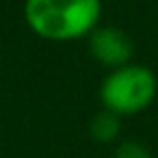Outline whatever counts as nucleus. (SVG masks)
Masks as SVG:
<instances>
[{"label":"nucleus","mask_w":158,"mask_h":158,"mask_svg":"<svg viewBox=\"0 0 158 158\" xmlns=\"http://www.w3.org/2000/svg\"><path fill=\"white\" fill-rule=\"evenodd\" d=\"M102 15V0H26L24 20L31 31L50 41H72L91 35Z\"/></svg>","instance_id":"f257e3e1"},{"label":"nucleus","mask_w":158,"mask_h":158,"mask_svg":"<svg viewBox=\"0 0 158 158\" xmlns=\"http://www.w3.org/2000/svg\"><path fill=\"white\" fill-rule=\"evenodd\" d=\"M156 93V74L149 67L134 63L110 69V74L102 80L100 87V100L104 104V110H110L117 117L136 115L145 110L154 102Z\"/></svg>","instance_id":"f03ea898"},{"label":"nucleus","mask_w":158,"mask_h":158,"mask_svg":"<svg viewBox=\"0 0 158 158\" xmlns=\"http://www.w3.org/2000/svg\"><path fill=\"white\" fill-rule=\"evenodd\" d=\"M89 50L98 63L110 69L128 65L134 54V46L130 37L115 26H98L89 35Z\"/></svg>","instance_id":"7ed1b4c3"},{"label":"nucleus","mask_w":158,"mask_h":158,"mask_svg":"<svg viewBox=\"0 0 158 158\" xmlns=\"http://www.w3.org/2000/svg\"><path fill=\"white\" fill-rule=\"evenodd\" d=\"M119 132H121V121H119V117H117L115 113H110V110L98 113V115L91 119V123H89V134H91V139L98 141V143H113V141L119 136Z\"/></svg>","instance_id":"20e7f679"},{"label":"nucleus","mask_w":158,"mask_h":158,"mask_svg":"<svg viewBox=\"0 0 158 158\" xmlns=\"http://www.w3.org/2000/svg\"><path fill=\"white\" fill-rule=\"evenodd\" d=\"M115 158H152V154L139 141H123L115 149Z\"/></svg>","instance_id":"39448f33"}]
</instances>
